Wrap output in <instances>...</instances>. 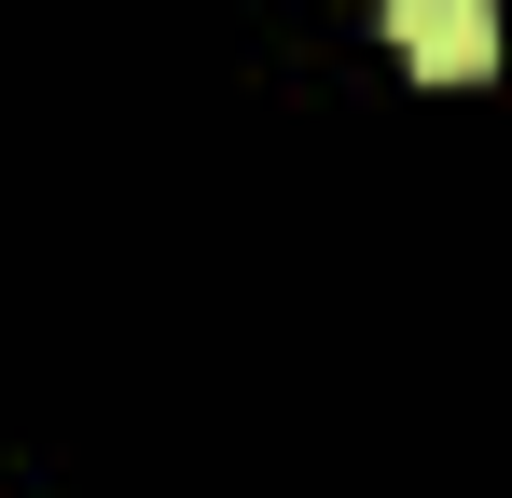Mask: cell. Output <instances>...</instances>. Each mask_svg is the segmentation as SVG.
<instances>
[{
    "instance_id": "6da1fadb",
    "label": "cell",
    "mask_w": 512,
    "mask_h": 498,
    "mask_svg": "<svg viewBox=\"0 0 512 498\" xmlns=\"http://www.w3.org/2000/svg\"><path fill=\"white\" fill-rule=\"evenodd\" d=\"M388 42L416 83H485L499 70V0H388Z\"/></svg>"
}]
</instances>
